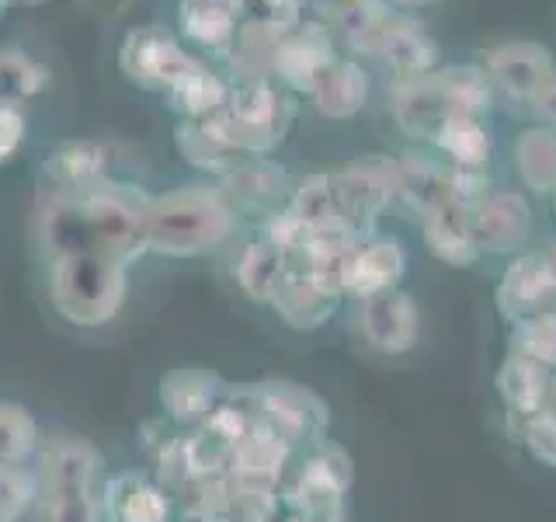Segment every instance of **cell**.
<instances>
[{
    "label": "cell",
    "instance_id": "obj_4",
    "mask_svg": "<svg viewBox=\"0 0 556 522\" xmlns=\"http://www.w3.org/2000/svg\"><path fill=\"white\" fill-rule=\"evenodd\" d=\"M118 66L132 84L147 87V91L170 95L188 74H195L202 60L188 52L167 28L161 25H139L129 28L118 49Z\"/></svg>",
    "mask_w": 556,
    "mask_h": 522
},
{
    "label": "cell",
    "instance_id": "obj_1",
    "mask_svg": "<svg viewBox=\"0 0 556 522\" xmlns=\"http://www.w3.org/2000/svg\"><path fill=\"white\" fill-rule=\"evenodd\" d=\"M494 87L480 66H439L434 74L393 80L390 112L396 129L410 139H434L452 115H480L491 109Z\"/></svg>",
    "mask_w": 556,
    "mask_h": 522
},
{
    "label": "cell",
    "instance_id": "obj_3",
    "mask_svg": "<svg viewBox=\"0 0 556 522\" xmlns=\"http://www.w3.org/2000/svg\"><path fill=\"white\" fill-rule=\"evenodd\" d=\"M289 101L275 77L237 80L223 109L202 126L230 153H265L286 136Z\"/></svg>",
    "mask_w": 556,
    "mask_h": 522
},
{
    "label": "cell",
    "instance_id": "obj_10",
    "mask_svg": "<svg viewBox=\"0 0 556 522\" xmlns=\"http://www.w3.org/2000/svg\"><path fill=\"white\" fill-rule=\"evenodd\" d=\"M372 60L387 66L393 80H410L439 70V46H434L431 35L410 14H396Z\"/></svg>",
    "mask_w": 556,
    "mask_h": 522
},
{
    "label": "cell",
    "instance_id": "obj_20",
    "mask_svg": "<svg viewBox=\"0 0 556 522\" xmlns=\"http://www.w3.org/2000/svg\"><path fill=\"white\" fill-rule=\"evenodd\" d=\"M434 144L442 147V153L452 161V167L459 171H480L491 157V136L480 115H452L445 126L434 136Z\"/></svg>",
    "mask_w": 556,
    "mask_h": 522
},
{
    "label": "cell",
    "instance_id": "obj_7",
    "mask_svg": "<svg viewBox=\"0 0 556 522\" xmlns=\"http://www.w3.org/2000/svg\"><path fill=\"white\" fill-rule=\"evenodd\" d=\"M334 32L327 22H303L295 32H289L275 49L271 77L278 84L292 87V91L309 95L313 80L334 63Z\"/></svg>",
    "mask_w": 556,
    "mask_h": 522
},
{
    "label": "cell",
    "instance_id": "obj_17",
    "mask_svg": "<svg viewBox=\"0 0 556 522\" xmlns=\"http://www.w3.org/2000/svg\"><path fill=\"white\" fill-rule=\"evenodd\" d=\"M425 240L448 265H469L480 254L473 240V213L459 202H448L439 213L425 216Z\"/></svg>",
    "mask_w": 556,
    "mask_h": 522
},
{
    "label": "cell",
    "instance_id": "obj_16",
    "mask_svg": "<svg viewBox=\"0 0 556 522\" xmlns=\"http://www.w3.org/2000/svg\"><path fill=\"white\" fill-rule=\"evenodd\" d=\"M393 17L396 11L387 0H352V4L341 8L327 25L355 57H376L382 35L393 25Z\"/></svg>",
    "mask_w": 556,
    "mask_h": 522
},
{
    "label": "cell",
    "instance_id": "obj_14",
    "mask_svg": "<svg viewBox=\"0 0 556 522\" xmlns=\"http://www.w3.org/2000/svg\"><path fill=\"white\" fill-rule=\"evenodd\" d=\"M362 324H365V335H369L379 348H387V352H404V348L414 345V335H417L414 303L396 289H382L376 296H365Z\"/></svg>",
    "mask_w": 556,
    "mask_h": 522
},
{
    "label": "cell",
    "instance_id": "obj_33",
    "mask_svg": "<svg viewBox=\"0 0 556 522\" xmlns=\"http://www.w3.org/2000/svg\"><path fill=\"white\" fill-rule=\"evenodd\" d=\"M543 258L549 261V265H553V272H556V240H553V244H549V248L543 251Z\"/></svg>",
    "mask_w": 556,
    "mask_h": 522
},
{
    "label": "cell",
    "instance_id": "obj_26",
    "mask_svg": "<svg viewBox=\"0 0 556 522\" xmlns=\"http://www.w3.org/2000/svg\"><path fill=\"white\" fill-rule=\"evenodd\" d=\"M31 428L25 425V418L22 414H14L8 408H0V460H8V457H17V452L25 449V435Z\"/></svg>",
    "mask_w": 556,
    "mask_h": 522
},
{
    "label": "cell",
    "instance_id": "obj_13",
    "mask_svg": "<svg viewBox=\"0 0 556 522\" xmlns=\"http://www.w3.org/2000/svg\"><path fill=\"white\" fill-rule=\"evenodd\" d=\"M309 101L327 119H352L369 101V74L355 60H334L313 80Z\"/></svg>",
    "mask_w": 556,
    "mask_h": 522
},
{
    "label": "cell",
    "instance_id": "obj_36",
    "mask_svg": "<svg viewBox=\"0 0 556 522\" xmlns=\"http://www.w3.org/2000/svg\"><path fill=\"white\" fill-rule=\"evenodd\" d=\"M553 196H556V188H553ZM553 206H556V199H553Z\"/></svg>",
    "mask_w": 556,
    "mask_h": 522
},
{
    "label": "cell",
    "instance_id": "obj_31",
    "mask_svg": "<svg viewBox=\"0 0 556 522\" xmlns=\"http://www.w3.org/2000/svg\"><path fill=\"white\" fill-rule=\"evenodd\" d=\"M390 8H404V11H414V8H428L434 0H387Z\"/></svg>",
    "mask_w": 556,
    "mask_h": 522
},
{
    "label": "cell",
    "instance_id": "obj_35",
    "mask_svg": "<svg viewBox=\"0 0 556 522\" xmlns=\"http://www.w3.org/2000/svg\"><path fill=\"white\" fill-rule=\"evenodd\" d=\"M11 4V0H0V8H8Z\"/></svg>",
    "mask_w": 556,
    "mask_h": 522
},
{
    "label": "cell",
    "instance_id": "obj_8",
    "mask_svg": "<svg viewBox=\"0 0 556 522\" xmlns=\"http://www.w3.org/2000/svg\"><path fill=\"white\" fill-rule=\"evenodd\" d=\"M532 213L518 191H494L473 209V240L480 251H515L529 240Z\"/></svg>",
    "mask_w": 556,
    "mask_h": 522
},
{
    "label": "cell",
    "instance_id": "obj_2",
    "mask_svg": "<svg viewBox=\"0 0 556 522\" xmlns=\"http://www.w3.org/2000/svg\"><path fill=\"white\" fill-rule=\"evenodd\" d=\"M233 206L213 188H181L143 209V240L170 254H191L233 231Z\"/></svg>",
    "mask_w": 556,
    "mask_h": 522
},
{
    "label": "cell",
    "instance_id": "obj_18",
    "mask_svg": "<svg viewBox=\"0 0 556 522\" xmlns=\"http://www.w3.org/2000/svg\"><path fill=\"white\" fill-rule=\"evenodd\" d=\"M404 272V251L396 248V240H369L358 244L352 261H348V283L355 293L376 296L382 289H393V283Z\"/></svg>",
    "mask_w": 556,
    "mask_h": 522
},
{
    "label": "cell",
    "instance_id": "obj_23",
    "mask_svg": "<svg viewBox=\"0 0 556 522\" xmlns=\"http://www.w3.org/2000/svg\"><path fill=\"white\" fill-rule=\"evenodd\" d=\"M49 84V70L22 49H0V104H22Z\"/></svg>",
    "mask_w": 556,
    "mask_h": 522
},
{
    "label": "cell",
    "instance_id": "obj_27",
    "mask_svg": "<svg viewBox=\"0 0 556 522\" xmlns=\"http://www.w3.org/2000/svg\"><path fill=\"white\" fill-rule=\"evenodd\" d=\"M25 136V112L22 104H0V161L17 150Z\"/></svg>",
    "mask_w": 556,
    "mask_h": 522
},
{
    "label": "cell",
    "instance_id": "obj_19",
    "mask_svg": "<svg viewBox=\"0 0 556 522\" xmlns=\"http://www.w3.org/2000/svg\"><path fill=\"white\" fill-rule=\"evenodd\" d=\"M515 167L532 191L556 188V129L529 126L515 139Z\"/></svg>",
    "mask_w": 556,
    "mask_h": 522
},
{
    "label": "cell",
    "instance_id": "obj_24",
    "mask_svg": "<svg viewBox=\"0 0 556 522\" xmlns=\"http://www.w3.org/2000/svg\"><path fill=\"white\" fill-rule=\"evenodd\" d=\"M282 269H286V254L275 248L271 240H257L243 251L240 261V283L254 296H275L278 286H282Z\"/></svg>",
    "mask_w": 556,
    "mask_h": 522
},
{
    "label": "cell",
    "instance_id": "obj_21",
    "mask_svg": "<svg viewBox=\"0 0 556 522\" xmlns=\"http://www.w3.org/2000/svg\"><path fill=\"white\" fill-rule=\"evenodd\" d=\"M286 185V174L271 164H233L226 171V191L223 199L233 209H268L278 202Z\"/></svg>",
    "mask_w": 556,
    "mask_h": 522
},
{
    "label": "cell",
    "instance_id": "obj_5",
    "mask_svg": "<svg viewBox=\"0 0 556 522\" xmlns=\"http://www.w3.org/2000/svg\"><path fill=\"white\" fill-rule=\"evenodd\" d=\"M122 289L118 258L94 248H66L56 261L60 303L80 321H98L115 307Z\"/></svg>",
    "mask_w": 556,
    "mask_h": 522
},
{
    "label": "cell",
    "instance_id": "obj_28",
    "mask_svg": "<svg viewBox=\"0 0 556 522\" xmlns=\"http://www.w3.org/2000/svg\"><path fill=\"white\" fill-rule=\"evenodd\" d=\"M532 109H535L539 119H543V126H553L556 129V77L532 98Z\"/></svg>",
    "mask_w": 556,
    "mask_h": 522
},
{
    "label": "cell",
    "instance_id": "obj_30",
    "mask_svg": "<svg viewBox=\"0 0 556 522\" xmlns=\"http://www.w3.org/2000/svg\"><path fill=\"white\" fill-rule=\"evenodd\" d=\"M348 4H352V0H313V8L320 11L324 22H330V17H334V14H338L341 8H348Z\"/></svg>",
    "mask_w": 556,
    "mask_h": 522
},
{
    "label": "cell",
    "instance_id": "obj_12",
    "mask_svg": "<svg viewBox=\"0 0 556 522\" xmlns=\"http://www.w3.org/2000/svg\"><path fill=\"white\" fill-rule=\"evenodd\" d=\"M396 196L421 216L439 213L452 202V167L425 153H404L396 161Z\"/></svg>",
    "mask_w": 556,
    "mask_h": 522
},
{
    "label": "cell",
    "instance_id": "obj_9",
    "mask_svg": "<svg viewBox=\"0 0 556 522\" xmlns=\"http://www.w3.org/2000/svg\"><path fill=\"white\" fill-rule=\"evenodd\" d=\"M243 14H248L243 0H181L178 28L191 46L226 60V52H230L243 25Z\"/></svg>",
    "mask_w": 556,
    "mask_h": 522
},
{
    "label": "cell",
    "instance_id": "obj_34",
    "mask_svg": "<svg viewBox=\"0 0 556 522\" xmlns=\"http://www.w3.org/2000/svg\"><path fill=\"white\" fill-rule=\"evenodd\" d=\"M25 4H46V0H25Z\"/></svg>",
    "mask_w": 556,
    "mask_h": 522
},
{
    "label": "cell",
    "instance_id": "obj_15",
    "mask_svg": "<svg viewBox=\"0 0 556 522\" xmlns=\"http://www.w3.org/2000/svg\"><path fill=\"white\" fill-rule=\"evenodd\" d=\"M104 171H109V153L94 139H70L56 147L49 157V174L56 178L63 196H87V191L101 188Z\"/></svg>",
    "mask_w": 556,
    "mask_h": 522
},
{
    "label": "cell",
    "instance_id": "obj_25",
    "mask_svg": "<svg viewBox=\"0 0 556 522\" xmlns=\"http://www.w3.org/2000/svg\"><path fill=\"white\" fill-rule=\"evenodd\" d=\"M178 147L191 164L213 167L223 174L233 167V153L226 150L219 139L202 126V122H185V126L178 129Z\"/></svg>",
    "mask_w": 556,
    "mask_h": 522
},
{
    "label": "cell",
    "instance_id": "obj_32",
    "mask_svg": "<svg viewBox=\"0 0 556 522\" xmlns=\"http://www.w3.org/2000/svg\"><path fill=\"white\" fill-rule=\"evenodd\" d=\"M275 4L292 8V11H300V14H303V8H313V0H275Z\"/></svg>",
    "mask_w": 556,
    "mask_h": 522
},
{
    "label": "cell",
    "instance_id": "obj_22",
    "mask_svg": "<svg viewBox=\"0 0 556 522\" xmlns=\"http://www.w3.org/2000/svg\"><path fill=\"white\" fill-rule=\"evenodd\" d=\"M167 98L174 101V109L188 115V122H205L223 109L226 98H230V84H226L216 70H208L202 63L195 74H188Z\"/></svg>",
    "mask_w": 556,
    "mask_h": 522
},
{
    "label": "cell",
    "instance_id": "obj_6",
    "mask_svg": "<svg viewBox=\"0 0 556 522\" xmlns=\"http://www.w3.org/2000/svg\"><path fill=\"white\" fill-rule=\"evenodd\" d=\"M480 70L486 74V80H491L494 91H501L511 101L532 104V98L556 77V60L543 42L511 39V42H497L486 52Z\"/></svg>",
    "mask_w": 556,
    "mask_h": 522
},
{
    "label": "cell",
    "instance_id": "obj_29",
    "mask_svg": "<svg viewBox=\"0 0 556 522\" xmlns=\"http://www.w3.org/2000/svg\"><path fill=\"white\" fill-rule=\"evenodd\" d=\"M80 4L98 17H115V14L126 11L132 0H80Z\"/></svg>",
    "mask_w": 556,
    "mask_h": 522
},
{
    "label": "cell",
    "instance_id": "obj_11",
    "mask_svg": "<svg viewBox=\"0 0 556 522\" xmlns=\"http://www.w3.org/2000/svg\"><path fill=\"white\" fill-rule=\"evenodd\" d=\"M501 303L511 318H543L556 303V272L543 254H529L511 265L501 286Z\"/></svg>",
    "mask_w": 556,
    "mask_h": 522
}]
</instances>
